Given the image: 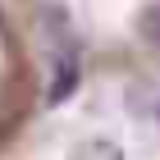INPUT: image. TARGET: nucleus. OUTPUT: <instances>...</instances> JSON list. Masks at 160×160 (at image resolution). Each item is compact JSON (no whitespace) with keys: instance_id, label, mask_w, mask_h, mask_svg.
<instances>
[{"instance_id":"obj_1","label":"nucleus","mask_w":160,"mask_h":160,"mask_svg":"<svg viewBox=\"0 0 160 160\" xmlns=\"http://www.w3.org/2000/svg\"><path fill=\"white\" fill-rule=\"evenodd\" d=\"M78 82H82L78 60H73V55H60V60H55V78H50V87H46V101H50V105L69 101V96L78 92Z\"/></svg>"},{"instance_id":"obj_2","label":"nucleus","mask_w":160,"mask_h":160,"mask_svg":"<svg viewBox=\"0 0 160 160\" xmlns=\"http://www.w3.org/2000/svg\"><path fill=\"white\" fill-rule=\"evenodd\" d=\"M69 160H123V147L110 142V137H87L69 151Z\"/></svg>"},{"instance_id":"obj_3","label":"nucleus","mask_w":160,"mask_h":160,"mask_svg":"<svg viewBox=\"0 0 160 160\" xmlns=\"http://www.w3.org/2000/svg\"><path fill=\"white\" fill-rule=\"evenodd\" d=\"M137 32H142V41L160 46V0H151L147 9L137 14Z\"/></svg>"},{"instance_id":"obj_4","label":"nucleus","mask_w":160,"mask_h":160,"mask_svg":"<svg viewBox=\"0 0 160 160\" xmlns=\"http://www.w3.org/2000/svg\"><path fill=\"white\" fill-rule=\"evenodd\" d=\"M156 123H160V101H156Z\"/></svg>"}]
</instances>
